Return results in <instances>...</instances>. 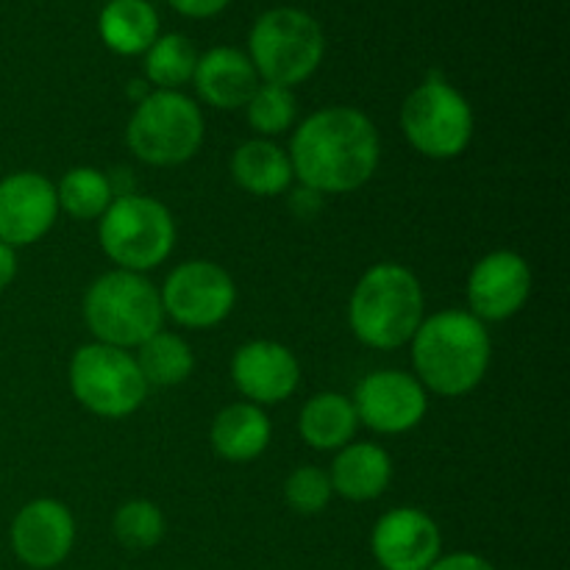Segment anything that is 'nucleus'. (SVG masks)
Returning a JSON list of instances; mask_svg holds the SVG:
<instances>
[{
  "label": "nucleus",
  "instance_id": "f257e3e1",
  "mask_svg": "<svg viewBox=\"0 0 570 570\" xmlns=\"http://www.w3.org/2000/svg\"><path fill=\"white\" fill-rule=\"evenodd\" d=\"M287 154L301 187L343 195L371 181L382 159V139L365 111L328 106L295 128Z\"/></svg>",
  "mask_w": 570,
  "mask_h": 570
},
{
  "label": "nucleus",
  "instance_id": "f03ea898",
  "mask_svg": "<svg viewBox=\"0 0 570 570\" xmlns=\"http://www.w3.org/2000/svg\"><path fill=\"white\" fill-rule=\"evenodd\" d=\"M412 343V376L423 390L460 399L476 390L493 360L488 326L471 312L445 309L423 317Z\"/></svg>",
  "mask_w": 570,
  "mask_h": 570
},
{
  "label": "nucleus",
  "instance_id": "7ed1b4c3",
  "mask_svg": "<svg viewBox=\"0 0 570 570\" xmlns=\"http://www.w3.org/2000/svg\"><path fill=\"white\" fill-rule=\"evenodd\" d=\"M423 309L426 298L415 273L395 262H382L356 282L348 301V323L367 348L393 351L415 337Z\"/></svg>",
  "mask_w": 570,
  "mask_h": 570
},
{
  "label": "nucleus",
  "instance_id": "20e7f679",
  "mask_svg": "<svg viewBox=\"0 0 570 570\" xmlns=\"http://www.w3.org/2000/svg\"><path fill=\"white\" fill-rule=\"evenodd\" d=\"M83 321L95 343L131 351L161 332L165 309L159 289L142 273L109 271L89 284Z\"/></svg>",
  "mask_w": 570,
  "mask_h": 570
},
{
  "label": "nucleus",
  "instance_id": "39448f33",
  "mask_svg": "<svg viewBox=\"0 0 570 570\" xmlns=\"http://www.w3.org/2000/svg\"><path fill=\"white\" fill-rule=\"evenodd\" d=\"M326 37L321 22L301 9H271L254 22L248 37V59L265 83L295 87L321 67Z\"/></svg>",
  "mask_w": 570,
  "mask_h": 570
},
{
  "label": "nucleus",
  "instance_id": "423d86ee",
  "mask_svg": "<svg viewBox=\"0 0 570 570\" xmlns=\"http://www.w3.org/2000/svg\"><path fill=\"white\" fill-rule=\"evenodd\" d=\"M204 131V115L193 98L176 89H156L134 109L126 142L145 165L176 167L198 154Z\"/></svg>",
  "mask_w": 570,
  "mask_h": 570
},
{
  "label": "nucleus",
  "instance_id": "0eeeda50",
  "mask_svg": "<svg viewBox=\"0 0 570 570\" xmlns=\"http://www.w3.org/2000/svg\"><path fill=\"white\" fill-rule=\"evenodd\" d=\"M98 237L117 271L145 273L173 254L176 220L161 200L137 193L120 195L100 217Z\"/></svg>",
  "mask_w": 570,
  "mask_h": 570
},
{
  "label": "nucleus",
  "instance_id": "6e6552de",
  "mask_svg": "<svg viewBox=\"0 0 570 570\" xmlns=\"http://www.w3.org/2000/svg\"><path fill=\"white\" fill-rule=\"evenodd\" d=\"M473 109L465 95L445 81L440 72H429L406 95L401 106V131L406 142L426 159H456L473 139Z\"/></svg>",
  "mask_w": 570,
  "mask_h": 570
},
{
  "label": "nucleus",
  "instance_id": "1a4fd4ad",
  "mask_svg": "<svg viewBox=\"0 0 570 570\" xmlns=\"http://www.w3.org/2000/svg\"><path fill=\"white\" fill-rule=\"evenodd\" d=\"M70 390L78 404L106 421L134 415L148 399V382L131 351L89 343L72 354Z\"/></svg>",
  "mask_w": 570,
  "mask_h": 570
},
{
  "label": "nucleus",
  "instance_id": "9d476101",
  "mask_svg": "<svg viewBox=\"0 0 570 570\" xmlns=\"http://www.w3.org/2000/svg\"><path fill=\"white\" fill-rule=\"evenodd\" d=\"M165 317L176 321L184 328H212L232 315L237 304V287L228 271L217 262L189 259L181 262L165 287L159 289Z\"/></svg>",
  "mask_w": 570,
  "mask_h": 570
},
{
  "label": "nucleus",
  "instance_id": "9b49d317",
  "mask_svg": "<svg viewBox=\"0 0 570 570\" xmlns=\"http://www.w3.org/2000/svg\"><path fill=\"white\" fill-rule=\"evenodd\" d=\"M356 421L376 434H404L415 429L429 412V395L412 373L373 371L356 384Z\"/></svg>",
  "mask_w": 570,
  "mask_h": 570
},
{
  "label": "nucleus",
  "instance_id": "f8f14e48",
  "mask_svg": "<svg viewBox=\"0 0 570 570\" xmlns=\"http://www.w3.org/2000/svg\"><path fill=\"white\" fill-rule=\"evenodd\" d=\"M59 217L56 184L42 173H11L0 181V243L26 248L42 239Z\"/></svg>",
  "mask_w": 570,
  "mask_h": 570
},
{
  "label": "nucleus",
  "instance_id": "ddd939ff",
  "mask_svg": "<svg viewBox=\"0 0 570 570\" xmlns=\"http://www.w3.org/2000/svg\"><path fill=\"white\" fill-rule=\"evenodd\" d=\"M371 549L384 570H426L443 551V534L432 515L415 507H399L376 521Z\"/></svg>",
  "mask_w": 570,
  "mask_h": 570
},
{
  "label": "nucleus",
  "instance_id": "4468645a",
  "mask_svg": "<svg viewBox=\"0 0 570 570\" xmlns=\"http://www.w3.org/2000/svg\"><path fill=\"white\" fill-rule=\"evenodd\" d=\"M532 293L529 262L515 250H493L468 276V306L479 321H507L518 315Z\"/></svg>",
  "mask_w": 570,
  "mask_h": 570
},
{
  "label": "nucleus",
  "instance_id": "2eb2a0df",
  "mask_svg": "<svg viewBox=\"0 0 570 570\" xmlns=\"http://www.w3.org/2000/svg\"><path fill=\"white\" fill-rule=\"evenodd\" d=\"M76 543L72 512L56 499L28 501L11 523V549L22 566L50 570L67 560Z\"/></svg>",
  "mask_w": 570,
  "mask_h": 570
},
{
  "label": "nucleus",
  "instance_id": "dca6fc26",
  "mask_svg": "<svg viewBox=\"0 0 570 570\" xmlns=\"http://www.w3.org/2000/svg\"><path fill=\"white\" fill-rule=\"evenodd\" d=\"M232 379L239 393L256 406L282 404L298 390V356L273 340H254L237 348L232 360Z\"/></svg>",
  "mask_w": 570,
  "mask_h": 570
},
{
  "label": "nucleus",
  "instance_id": "f3484780",
  "mask_svg": "<svg viewBox=\"0 0 570 570\" xmlns=\"http://www.w3.org/2000/svg\"><path fill=\"white\" fill-rule=\"evenodd\" d=\"M193 81L200 100L223 111L243 109L250 95L256 92V87H259V76H256L248 53L237 48H226V45L198 56Z\"/></svg>",
  "mask_w": 570,
  "mask_h": 570
},
{
  "label": "nucleus",
  "instance_id": "a211bd4d",
  "mask_svg": "<svg viewBox=\"0 0 570 570\" xmlns=\"http://www.w3.org/2000/svg\"><path fill=\"white\" fill-rule=\"evenodd\" d=\"M390 479H393V460L376 443H348L337 451L328 471L334 493L356 504L379 499L390 488Z\"/></svg>",
  "mask_w": 570,
  "mask_h": 570
},
{
  "label": "nucleus",
  "instance_id": "6ab92c4d",
  "mask_svg": "<svg viewBox=\"0 0 570 570\" xmlns=\"http://www.w3.org/2000/svg\"><path fill=\"white\" fill-rule=\"evenodd\" d=\"M212 449L226 462H250L271 445L273 429L265 410L250 401L226 406L212 423Z\"/></svg>",
  "mask_w": 570,
  "mask_h": 570
},
{
  "label": "nucleus",
  "instance_id": "aec40b11",
  "mask_svg": "<svg viewBox=\"0 0 570 570\" xmlns=\"http://www.w3.org/2000/svg\"><path fill=\"white\" fill-rule=\"evenodd\" d=\"M232 176L245 193L256 198H276L293 184L289 154L273 139H248L232 156Z\"/></svg>",
  "mask_w": 570,
  "mask_h": 570
},
{
  "label": "nucleus",
  "instance_id": "412c9836",
  "mask_svg": "<svg viewBox=\"0 0 570 570\" xmlns=\"http://www.w3.org/2000/svg\"><path fill=\"white\" fill-rule=\"evenodd\" d=\"M360 421L348 395L326 393L312 395L298 415V432L304 443L315 451H340L354 440Z\"/></svg>",
  "mask_w": 570,
  "mask_h": 570
},
{
  "label": "nucleus",
  "instance_id": "4be33fe9",
  "mask_svg": "<svg viewBox=\"0 0 570 570\" xmlns=\"http://www.w3.org/2000/svg\"><path fill=\"white\" fill-rule=\"evenodd\" d=\"M98 31L109 50L137 56L159 37V14L148 0H109L100 11Z\"/></svg>",
  "mask_w": 570,
  "mask_h": 570
},
{
  "label": "nucleus",
  "instance_id": "5701e85b",
  "mask_svg": "<svg viewBox=\"0 0 570 570\" xmlns=\"http://www.w3.org/2000/svg\"><path fill=\"white\" fill-rule=\"evenodd\" d=\"M134 360H137L148 387L150 384L154 387H176V384L187 382L195 367V356L187 340L165 332V328L156 332L150 340H145L137 354H134Z\"/></svg>",
  "mask_w": 570,
  "mask_h": 570
},
{
  "label": "nucleus",
  "instance_id": "b1692460",
  "mask_svg": "<svg viewBox=\"0 0 570 570\" xmlns=\"http://www.w3.org/2000/svg\"><path fill=\"white\" fill-rule=\"evenodd\" d=\"M56 198H59V209L76 220H100L115 200V193L104 170L72 167L56 184Z\"/></svg>",
  "mask_w": 570,
  "mask_h": 570
},
{
  "label": "nucleus",
  "instance_id": "393cba45",
  "mask_svg": "<svg viewBox=\"0 0 570 570\" xmlns=\"http://www.w3.org/2000/svg\"><path fill=\"white\" fill-rule=\"evenodd\" d=\"M198 50L184 33H165L145 50V78L159 89H176L193 81Z\"/></svg>",
  "mask_w": 570,
  "mask_h": 570
},
{
  "label": "nucleus",
  "instance_id": "a878e982",
  "mask_svg": "<svg viewBox=\"0 0 570 570\" xmlns=\"http://www.w3.org/2000/svg\"><path fill=\"white\" fill-rule=\"evenodd\" d=\"M111 529H115V538L120 546H126V549L131 551H148L154 549V546H159L161 538H165V512H161L154 501H126V504L115 512Z\"/></svg>",
  "mask_w": 570,
  "mask_h": 570
},
{
  "label": "nucleus",
  "instance_id": "bb28decb",
  "mask_svg": "<svg viewBox=\"0 0 570 570\" xmlns=\"http://www.w3.org/2000/svg\"><path fill=\"white\" fill-rule=\"evenodd\" d=\"M248 111V122L262 139L282 137L289 131L298 115V104H295L293 89L278 87V83H259L250 100L245 104Z\"/></svg>",
  "mask_w": 570,
  "mask_h": 570
},
{
  "label": "nucleus",
  "instance_id": "cd10ccee",
  "mask_svg": "<svg viewBox=\"0 0 570 570\" xmlns=\"http://www.w3.org/2000/svg\"><path fill=\"white\" fill-rule=\"evenodd\" d=\"M334 490L328 482V473L315 465L295 468L284 482V499H287L289 510H295L298 515H317V512L326 510Z\"/></svg>",
  "mask_w": 570,
  "mask_h": 570
},
{
  "label": "nucleus",
  "instance_id": "c85d7f7f",
  "mask_svg": "<svg viewBox=\"0 0 570 570\" xmlns=\"http://www.w3.org/2000/svg\"><path fill=\"white\" fill-rule=\"evenodd\" d=\"M323 198H326V195L315 193V189L298 187L289 193V209H293V215L298 217V220H312V217L321 215Z\"/></svg>",
  "mask_w": 570,
  "mask_h": 570
},
{
  "label": "nucleus",
  "instance_id": "c756f323",
  "mask_svg": "<svg viewBox=\"0 0 570 570\" xmlns=\"http://www.w3.org/2000/svg\"><path fill=\"white\" fill-rule=\"evenodd\" d=\"M426 570H495V568L490 566L484 557L471 554V551H460V554L438 557V562L429 566Z\"/></svg>",
  "mask_w": 570,
  "mask_h": 570
},
{
  "label": "nucleus",
  "instance_id": "7c9ffc66",
  "mask_svg": "<svg viewBox=\"0 0 570 570\" xmlns=\"http://www.w3.org/2000/svg\"><path fill=\"white\" fill-rule=\"evenodd\" d=\"M167 3L176 11H181L184 17H198V20H204V17H212L226 9L228 0H167Z\"/></svg>",
  "mask_w": 570,
  "mask_h": 570
},
{
  "label": "nucleus",
  "instance_id": "2f4dec72",
  "mask_svg": "<svg viewBox=\"0 0 570 570\" xmlns=\"http://www.w3.org/2000/svg\"><path fill=\"white\" fill-rule=\"evenodd\" d=\"M17 276V250L11 245L0 243V289L9 287Z\"/></svg>",
  "mask_w": 570,
  "mask_h": 570
}]
</instances>
